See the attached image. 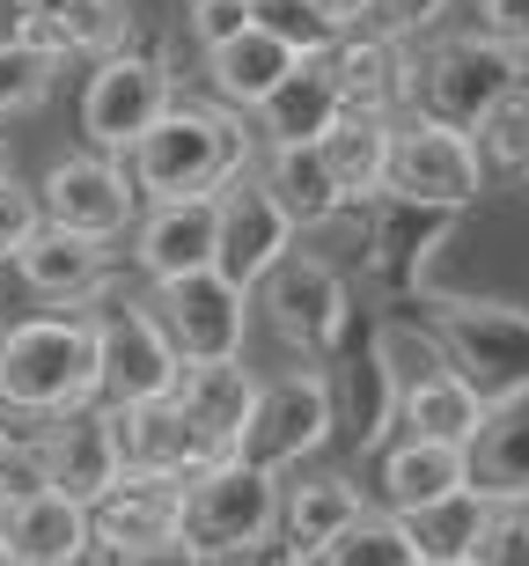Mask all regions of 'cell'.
<instances>
[{
  "mask_svg": "<svg viewBox=\"0 0 529 566\" xmlns=\"http://www.w3.org/2000/svg\"><path fill=\"white\" fill-rule=\"evenodd\" d=\"M317 155L331 169L346 207H368L382 199V169H390V118H368V111H339L331 126L317 133Z\"/></svg>",
  "mask_w": 529,
  "mask_h": 566,
  "instance_id": "cell-29",
  "label": "cell"
},
{
  "mask_svg": "<svg viewBox=\"0 0 529 566\" xmlns=\"http://www.w3.org/2000/svg\"><path fill=\"white\" fill-rule=\"evenodd\" d=\"M464 471L486 501H529V390H508L478 412L464 441Z\"/></svg>",
  "mask_w": 529,
  "mask_h": 566,
  "instance_id": "cell-18",
  "label": "cell"
},
{
  "mask_svg": "<svg viewBox=\"0 0 529 566\" xmlns=\"http://www.w3.org/2000/svg\"><path fill=\"white\" fill-rule=\"evenodd\" d=\"M52 82H60V60L52 52H38V44H22V38H0V126L8 118H30L52 96Z\"/></svg>",
  "mask_w": 529,
  "mask_h": 566,
  "instance_id": "cell-36",
  "label": "cell"
},
{
  "mask_svg": "<svg viewBox=\"0 0 529 566\" xmlns=\"http://www.w3.org/2000/svg\"><path fill=\"white\" fill-rule=\"evenodd\" d=\"M442 15H448V0H368V15H360V30H375V38H398V44H412L420 30H434Z\"/></svg>",
  "mask_w": 529,
  "mask_h": 566,
  "instance_id": "cell-39",
  "label": "cell"
},
{
  "mask_svg": "<svg viewBox=\"0 0 529 566\" xmlns=\"http://www.w3.org/2000/svg\"><path fill=\"white\" fill-rule=\"evenodd\" d=\"M110 441H118V471H162V479H199L207 463H221L207 441L191 434V420L170 398H140V405H110Z\"/></svg>",
  "mask_w": 529,
  "mask_h": 566,
  "instance_id": "cell-16",
  "label": "cell"
},
{
  "mask_svg": "<svg viewBox=\"0 0 529 566\" xmlns=\"http://www.w3.org/2000/svg\"><path fill=\"white\" fill-rule=\"evenodd\" d=\"M0 405L8 420H60L96 405V324L88 316L0 324Z\"/></svg>",
  "mask_w": 529,
  "mask_h": 566,
  "instance_id": "cell-2",
  "label": "cell"
},
{
  "mask_svg": "<svg viewBox=\"0 0 529 566\" xmlns=\"http://www.w3.org/2000/svg\"><path fill=\"white\" fill-rule=\"evenodd\" d=\"M486 507L493 501L478 485H456V493H442V501H426V507H404L398 530H404V545H412V566H470Z\"/></svg>",
  "mask_w": 529,
  "mask_h": 566,
  "instance_id": "cell-27",
  "label": "cell"
},
{
  "mask_svg": "<svg viewBox=\"0 0 529 566\" xmlns=\"http://www.w3.org/2000/svg\"><path fill=\"white\" fill-rule=\"evenodd\" d=\"M38 221H44L38 213V185H22L15 169H8V177H0V265L15 258V243L38 229Z\"/></svg>",
  "mask_w": 529,
  "mask_h": 566,
  "instance_id": "cell-40",
  "label": "cell"
},
{
  "mask_svg": "<svg viewBox=\"0 0 529 566\" xmlns=\"http://www.w3.org/2000/svg\"><path fill=\"white\" fill-rule=\"evenodd\" d=\"M133 265L148 280L207 273L213 265V191L207 199H155L133 221Z\"/></svg>",
  "mask_w": 529,
  "mask_h": 566,
  "instance_id": "cell-19",
  "label": "cell"
},
{
  "mask_svg": "<svg viewBox=\"0 0 529 566\" xmlns=\"http://www.w3.org/2000/svg\"><path fill=\"white\" fill-rule=\"evenodd\" d=\"M0 545L15 552V559H44L60 566L74 552H88V507L38 485V493H15V501H0Z\"/></svg>",
  "mask_w": 529,
  "mask_h": 566,
  "instance_id": "cell-25",
  "label": "cell"
},
{
  "mask_svg": "<svg viewBox=\"0 0 529 566\" xmlns=\"http://www.w3.org/2000/svg\"><path fill=\"white\" fill-rule=\"evenodd\" d=\"M331 88H339V111H368V118H398L412 111V44L375 38V30H339L331 52Z\"/></svg>",
  "mask_w": 529,
  "mask_h": 566,
  "instance_id": "cell-15",
  "label": "cell"
},
{
  "mask_svg": "<svg viewBox=\"0 0 529 566\" xmlns=\"http://www.w3.org/2000/svg\"><path fill=\"white\" fill-rule=\"evenodd\" d=\"M251 390H257V376L243 368V354L235 360H184L170 382V405L191 420V434L207 441L213 457H235V427L251 412Z\"/></svg>",
  "mask_w": 529,
  "mask_h": 566,
  "instance_id": "cell-20",
  "label": "cell"
},
{
  "mask_svg": "<svg viewBox=\"0 0 529 566\" xmlns=\"http://www.w3.org/2000/svg\"><path fill=\"white\" fill-rule=\"evenodd\" d=\"M0 566H15V552H8V545H0Z\"/></svg>",
  "mask_w": 529,
  "mask_h": 566,
  "instance_id": "cell-48",
  "label": "cell"
},
{
  "mask_svg": "<svg viewBox=\"0 0 529 566\" xmlns=\"http://www.w3.org/2000/svg\"><path fill=\"white\" fill-rule=\"evenodd\" d=\"M456 485H470L464 441H426V434L382 441V501H390V515L442 501V493H456Z\"/></svg>",
  "mask_w": 529,
  "mask_h": 566,
  "instance_id": "cell-31",
  "label": "cell"
},
{
  "mask_svg": "<svg viewBox=\"0 0 529 566\" xmlns=\"http://www.w3.org/2000/svg\"><path fill=\"white\" fill-rule=\"evenodd\" d=\"M38 213L52 229H82V235H126L140 221V191H133L118 155H60L38 185Z\"/></svg>",
  "mask_w": 529,
  "mask_h": 566,
  "instance_id": "cell-13",
  "label": "cell"
},
{
  "mask_svg": "<svg viewBox=\"0 0 529 566\" xmlns=\"http://www.w3.org/2000/svg\"><path fill=\"white\" fill-rule=\"evenodd\" d=\"M287 251H295V221L273 207V191L257 185V169H235L229 185L213 191V273L251 294Z\"/></svg>",
  "mask_w": 529,
  "mask_h": 566,
  "instance_id": "cell-11",
  "label": "cell"
},
{
  "mask_svg": "<svg viewBox=\"0 0 529 566\" xmlns=\"http://www.w3.org/2000/svg\"><path fill=\"white\" fill-rule=\"evenodd\" d=\"M251 163H257V133L207 104H170L126 147V177L140 191V207H155V199H207V191H221L235 169H251Z\"/></svg>",
  "mask_w": 529,
  "mask_h": 566,
  "instance_id": "cell-1",
  "label": "cell"
},
{
  "mask_svg": "<svg viewBox=\"0 0 529 566\" xmlns=\"http://www.w3.org/2000/svg\"><path fill=\"white\" fill-rule=\"evenodd\" d=\"M426 338L442 346V368L478 405L508 398V390H529V310H515V302L434 294L426 302Z\"/></svg>",
  "mask_w": 529,
  "mask_h": 566,
  "instance_id": "cell-3",
  "label": "cell"
},
{
  "mask_svg": "<svg viewBox=\"0 0 529 566\" xmlns=\"http://www.w3.org/2000/svg\"><path fill=\"white\" fill-rule=\"evenodd\" d=\"M382 191H390V199H412V207L464 213L470 199L486 191V169H478L470 133L404 111V118H390V169H382Z\"/></svg>",
  "mask_w": 529,
  "mask_h": 566,
  "instance_id": "cell-8",
  "label": "cell"
},
{
  "mask_svg": "<svg viewBox=\"0 0 529 566\" xmlns=\"http://www.w3.org/2000/svg\"><path fill=\"white\" fill-rule=\"evenodd\" d=\"M251 118H257V140H265V147L317 140V133L339 118V88H331V66H324V52H309V60L287 66V74H279V88L251 111Z\"/></svg>",
  "mask_w": 529,
  "mask_h": 566,
  "instance_id": "cell-26",
  "label": "cell"
},
{
  "mask_svg": "<svg viewBox=\"0 0 529 566\" xmlns=\"http://www.w3.org/2000/svg\"><path fill=\"white\" fill-rule=\"evenodd\" d=\"M104 552V545H96ZM104 566H207V552L191 545L184 530H162V537H148V545H118L104 552Z\"/></svg>",
  "mask_w": 529,
  "mask_h": 566,
  "instance_id": "cell-42",
  "label": "cell"
},
{
  "mask_svg": "<svg viewBox=\"0 0 529 566\" xmlns=\"http://www.w3.org/2000/svg\"><path fill=\"white\" fill-rule=\"evenodd\" d=\"M295 60H301V52H287L273 30L243 22L235 38H221V44L207 52V74H213V96H221L229 111H257V104L279 88V74H287Z\"/></svg>",
  "mask_w": 529,
  "mask_h": 566,
  "instance_id": "cell-30",
  "label": "cell"
},
{
  "mask_svg": "<svg viewBox=\"0 0 529 566\" xmlns=\"http://www.w3.org/2000/svg\"><path fill=\"white\" fill-rule=\"evenodd\" d=\"M478 30L508 52H529V0H478Z\"/></svg>",
  "mask_w": 529,
  "mask_h": 566,
  "instance_id": "cell-44",
  "label": "cell"
},
{
  "mask_svg": "<svg viewBox=\"0 0 529 566\" xmlns=\"http://www.w3.org/2000/svg\"><path fill=\"white\" fill-rule=\"evenodd\" d=\"M170 104H177V82H170V66H162V52L118 44V52L96 60V74H88V88H82V133H88L96 155H118V163H126V147Z\"/></svg>",
  "mask_w": 529,
  "mask_h": 566,
  "instance_id": "cell-9",
  "label": "cell"
},
{
  "mask_svg": "<svg viewBox=\"0 0 529 566\" xmlns=\"http://www.w3.org/2000/svg\"><path fill=\"white\" fill-rule=\"evenodd\" d=\"M177 501H184V485L162 479V471H118V479L88 501V545H148L162 530H177Z\"/></svg>",
  "mask_w": 529,
  "mask_h": 566,
  "instance_id": "cell-21",
  "label": "cell"
},
{
  "mask_svg": "<svg viewBox=\"0 0 529 566\" xmlns=\"http://www.w3.org/2000/svg\"><path fill=\"white\" fill-rule=\"evenodd\" d=\"M66 566H104V552L88 545V552H74V559H66Z\"/></svg>",
  "mask_w": 529,
  "mask_h": 566,
  "instance_id": "cell-46",
  "label": "cell"
},
{
  "mask_svg": "<svg viewBox=\"0 0 529 566\" xmlns=\"http://www.w3.org/2000/svg\"><path fill=\"white\" fill-rule=\"evenodd\" d=\"M30 449H38V479L66 501H96L110 479H118V441H110V405H82V412H60V420H22Z\"/></svg>",
  "mask_w": 529,
  "mask_h": 566,
  "instance_id": "cell-14",
  "label": "cell"
},
{
  "mask_svg": "<svg viewBox=\"0 0 529 566\" xmlns=\"http://www.w3.org/2000/svg\"><path fill=\"white\" fill-rule=\"evenodd\" d=\"M470 566H529V501H493Z\"/></svg>",
  "mask_w": 529,
  "mask_h": 566,
  "instance_id": "cell-38",
  "label": "cell"
},
{
  "mask_svg": "<svg viewBox=\"0 0 529 566\" xmlns=\"http://www.w3.org/2000/svg\"><path fill=\"white\" fill-rule=\"evenodd\" d=\"M331 30H360V15H368V0H309Z\"/></svg>",
  "mask_w": 529,
  "mask_h": 566,
  "instance_id": "cell-45",
  "label": "cell"
},
{
  "mask_svg": "<svg viewBox=\"0 0 529 566\" xmlns=\"http://www.w3.org/2000/svg\"><path fill=\"white\" fill-rule=\"evenodd\" d=\"M155 324L170 338L177 360H235L243 354V332H251V294L229 287L213 273H177V280H155Z\"/></svg>",
  "mask_w": 529,
  "mask_h": 566,
  "instance_id": "cell-10",
  "label": "cell"
},
{
  "mask_svg": "<svg viewBox=\"0 0 529 566\" xmlns=\"http://www.w3.org/2000/svg\"><path fill=\"white\" fill-rule=\"evenodd\" d=\"M52 30H60V52L74 60H104V52H118V44H133V15H126V0H60L52 8Z\"/></svg>",
  "mask_w": 529,
  "mask_h": 566,
  "instance_id": "cell-34",
  "label": "cell"
},
{
  "mask_svg": "<svg viewBox=\"0 0 529 566\" xmlns=\"http://www.w3.org/2000/svg\"><path fill=\"white\" fill-rule=\"evenodd\" d=\"M257 185L273 191V207L295 221V235L324 229V221H339L346 199L331 185V169H324L317 140H295V147H265V169H257Z\"/></svg>",
  "mask_w": 529,
  "mask_h": 566,
  "instance_id": "cell-28",
  "label": "cell"
},
{
  "mask_svg": "<svg viewBox=\"0 0 529 566\" xmlns=\"http://www.w3.org/2000/svg\"><path fill=\"white\" fill-rule=\"evenodd\" d=\"M331 434H339V420H331V376L324 368H287V376L251 390V412L235 427V457L257 463V471H295Z\"/></svg>",
  "mask_w": 529,
  "mask_h": 566,
  "instance_id": "cell-6",
  "label": "cell"
},
{
  "mask_svg": "<svg viewBox=\"0 0 529 566\" xmlns=\"http://www.w3.org/2000/svg\"><path fill=\"white\" fill-rule=\"evenodd\" d=\"M184 22H191V38L213 52L221 38H235V30L251 22V0H191V15H184Z\"/></svg>",
  "mask_w": 529,
  "mask_h": 566,
  "instance_id": "cell-43",
  "label": "cell"
},
{
  "mask_svg": "<svg viewBox=\"0 0 529 566\" xmlns=\"http://www.w3.org/2000/svg\"><path fill=\"white\" fill-rule=\"evenodd\" d=\"M251 294H265V316H273L279 346H295L301 360H331L353 338V287L317 251H287Z\"/></svg>",
  "mask_w": 529,
  "mask_h": 566,
  "instance_id": "cell-7",
  "label": "cell"
},
{
  "mask_svg": "<svg viewBox=\"0 0 529 566\" xmlns=\"http://www.w3.org/2000/svg\"><path fill=\"white\" fill-rule=\"evenodd\" d=\"M8 169H15V163H8V140H0V177H8Z\"/></svg>",
  "mask_w": 529,
  "mask_h": 566,
  "instance_id": "cell-47",
  "label": "cell"
},
{
  "mask_svg": "<svg viewBox=\"0 0 529 566\" xmlns=\"http://www.w3.org/2000/svg\"><path fill=\"white\" fill-rule=\"evenodd\" d=\"M177 530H184L207 559H257V552H273L279 471H257V463H243V457L207 463L199 479H184Z\"/></svg>",
  "mask_w": 529,
  "mask_h": 566,
  "instance_id": "cell-4",
  "label": "cell"
},
{
  "mask_svg": "<svg viewBox=\"0 0 529 566\" xmlns=\"http://www.w3.org/2000/svg\"><path fill=\"white\" fill-rule=\"evenodd\" d=\"M273 566H295V559H273Z\"/></svg>",
  "mask_w": 529,
  "mask_h": 566,
  "instance_id": "cell-49",
  "label": "cell"
},
{
  "mask_svg": "<svg viewBox=\"0 0 529 566\" xmlns=\"http://www.w3.org/2000/svg\"><path fill=\"white\" fill-rule=\"evenodd\" d=\"M360 515V485L346 479V471H317V479H295V485H279V559H295L309 566L331 537H339L346 523Z\"/></svg>",
  "mask_w": 529,
  "mask_h": 566,
  "instance_id": "cell-22",
  "label": "cell"
},
{
  "mask_svg": "<svg viewBox=\"0 0 529 566\" xmlns=\"http://www.w3.org/2000/svg\"><path fill=\"white\" fill-rule=\"evenodd\" d=\"M309 566H412V545H404L398 515H368V507H360Z\"/></svg>",
  "mask_w": 529,
  "mask_h": 566,
  "instance_id": "cell-35",
  "label": "cell"
},
{
  "mask_svg": "<svg viewBox=\"0 0 529 566\" xmlns=\"http://www.w3.org/2000/svg\"><path fill=\"white\" fill-rule=\"evenodd\" d=\"M251 22H257V30H273L287 52H301V60H309V52H331V38H339L309 0H251Z\"/></svg>",
  "mask_w": 529,
  "mask_h": 566,
  "instance_id": "cell-37",
  "label": "cell"
},
{
  "mask_svg": "<svg viewBox=\"0 0 529 566\" xmlns=\"http://www.w3.org/2000/svg\"><path fill=\"white\" fill-rule=\"evenodd\" d=\"M515 82H522V52L493 44L486 30H464V38H442L412 60V111L470 133Z\"/></svg>",
  "mask_w": 529,
  "mask_h": 566,
  "instance_id": "cell-5",
  "label": "cell"
},
{
  "mask_svg": "<svg viewBox=\"0 0 529 566\" xmlns=\"http://www.w3.org/2000/svg\"><path fill=\"white\" fill-rule=\"evenodd\" d=\"M331 360H339V382H331V420L360 441V457H375L382 441H390V427H398V382H390V368H382L375 338H360V346L346 338Z\"/></svg>",
  "mask_w": 529,
  "mask_h": 566,
  "instance_id": "cell-23",
  "label": "cell"
},
{
  "mask_svg": "<svg viewBox=\"0 0 529 566\" xmlns=\"http://www.w3.org/2000/svg\"><path fill=\"white\" fill-rule=\"evenodd\" d=\"M375 207V221H368V273H382V280H398V287H420V273H426V251L448 235V221L456 213L448 207H412V199H368Z\"/></svg>",
  "mask_w": 529,
  "mask_h": 566,
  "instance_id": "cell-24",
  "label": "cell"
},
{
  "mask_svg": "<svg viewBox=\"0 0 529 566\" xmlns=\"http://www.w3.org/2000/svg\"><path fill=\"white\" fill-rule=\"evenodd\" d=\"M486 405L470 398L464 382L448 376V368H426V376L398 382V427L404 434H426V441H470Z\"/></svg>",
  "mask_w": 529,
  "mask_h": 566,
  "instance_id": "cell-32",
  "label": "cell"
},
{
  "mask_svg": "<svg viewBox=\"0 0 529 566\" xmlns=\"http://www.w3.org/2000/svg\"><path fill=\"white\" fill-rule=\"evenodd\" d=\"M8 265H15L22 287L44 294V302H88V294L110 287V243L104 235L52 229V221H38V229L22 235Z\"/></svg>",
  "mask_w": 529,
  "mask_h": 566,
  "instance_id": "cell-17",
  "label": "cell"
},
{
  "mask_svg": "<svg viewBox=\"0 0 529 566\" xmlns=\"http://www.w3.org/2000/svg\"><path fill=\"white\" fill-rule=\"evenodd\" d=\"M38 449L22 434V420H0V501H15V493H38Z\"/></svg>",
  "mask_w": 529,
  "mask_h": 566,
  "instance_id": "cell-41",
  "label": "cell"
},
{
  "mask_svg": "<svg viewBox=\"0 0 529 566\" xmlns=\"http://www.w3.org/2000/svg\"><path fill=\"white\" fill-rule=\"evenodd\" d=\"M88 324H96V398L104 405L170 398V382H177L184 360L170 354V338H162L148 302H110V310H96Z\"/></svg>",
  "mask_w": 529,
  "mask_h": 566,
  "instance_id": "cell-12",
  "label": "cell"
},
{
  "mask_svg": "<svg viewBox=\"0 0 529 566\" xmlns=\"http://www.w3.org/2000/svg\"><path fill=\"white\" fill-rule=\"evenodd\" d=\"M470 133H478L470 147H478V169H486V177L529 185V74H522V82H515Z\"/></svg>",
  "mask_w": 529,
  "mask_h": 566,
  "instance_id": "cell-33",
  "label": "cell"
}]
</instances>
